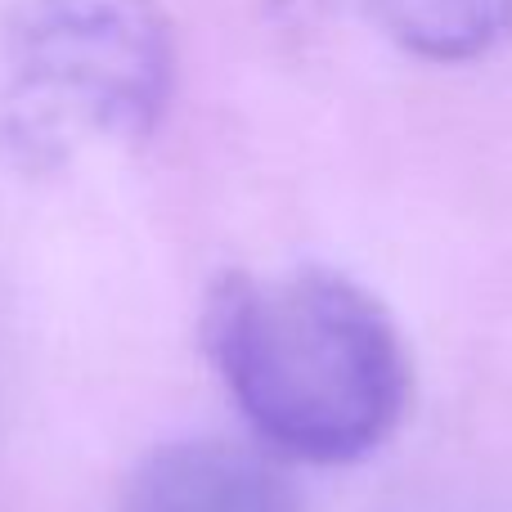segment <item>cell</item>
Returning <instances> with one entry per match:
<instances>
[{"mask_svg":"<svg viewBox=\"0 0 512 512\" xmlns=\"http://www.w3.org/2000/svg\"><path fill=\"white\" fill-rule=\"evenodd\" d=\"M207 351L274 454L355 463L414 396L405 337L369 288L333 270L230 274L207 301Z\"/></svg>","mask_w":512,"mask_h":512,"instance_id":"obj_1","label":"cell"},{"mask_svg":"<svg viewBox=\"0 0 512 512\" xmlns=\"http://www.w3.org/2000/svg\"><path fill=\"white\" fill-rule=\"evenodd\" d=\"M369 18L432 63H463L512 36V0H364Z\"/></svg>","mask_w":512,"mask_h":512,"instance_id":"obj_4","label":"cell"},{"mask_svg":"<svg viewBox=\"0 0 512 512\" xmlns=\"http://www.w3.org/2000/svg\"><path fill=\"white\" fill-rule=\"evenodd\" d=\"M5 135L27 162L135 144L162 122L176 45L158 0H18L0 27Z\"/></svg>","mask_w":512,"mask_h":512,"instance_id":"obj_2","label":"cell"},{"mask_svg":"<svg viewBox=\"0 0 512 512\" xmlns=\"http://www.w3.org/2000/svg\"><path fill=\"white\" fill-rule=\"evenodd\" d=\"M117 512H301V495L274 454L194 436L144 454Z\"/></svg>","mask_w":512,"mask_h":512,"instance_id":"obj_3","label":"cell"}]
</instances>
